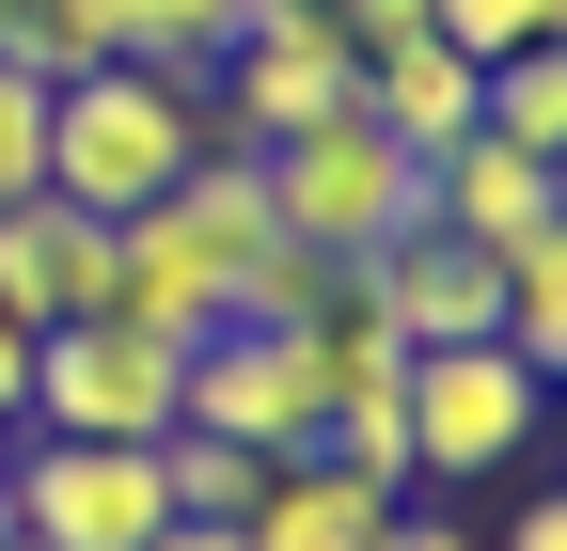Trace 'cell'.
<instances>
[{
	"label": "cell",
	"mask_w": 567,
	"mask_h": 551,
	"mask_svg": "<svg viewBox=\"0 0 567 551\" xmlns=\"http://www.w3.org/2000/svg\"><path fill=\"white\" fill-rule=\"evenodd\" d=\"M0 441H17V426H0Z\"/></svg>",
	"instance_id": "25"
},
{
	"label": "cell",
	"mask_w": 567,
	"mask_h": 551,
	"mask_svg": "<svg viewBox=\"0 0 567 551\" xmlns=\"http://www.w3.org/2000/svg\"><path fill=\"white\" fill-rule=\"evenodd\" d=\"M17 409H32V331L0 315V426H17Z\"/></svg>",
	"instance_id": "20"
},
{
	"label": "cell",
	"mask_w": 567,
	"mask_h": 551,
	"mask_svg": "<svg viewBox=\"0 0 567 551\" xmlns=\"http://www.w3.org/2000/svg\"><path fill=\"white\" fill-rule=\"evenodd\" d=\"M32 189H48V80L0 63V205H32Z\"/></svg>",
	"instance_id": "17"
},
{
	"label": "cell",
	"mask_w": 567,
	"mask_h": 551,
	"mask_svg": "<svg viewBox=\"0 0 567 551\" xmlns=\"http://www.w3.org/2000/svg\"><path fill=\"white\" fill-rule=\"evenodd\" d=\"M505 551H567V505H551V489H536V505H520V536H505Z\"/></svg>",
	"instance_id": "22"
},
{
	"label": "cell",
	"mask_w": 567,
	"mask_h": 551,
	"mask_svg": "<svg viewBox=\"0 0 567 551\" xmlns=\"http://www.w3.org/2000/svg\"><path fill=\"white\" fill-rule=\"evenodd\" d=\"M0 63H17V80H95V63H111V0H32V17L17 32H0Z\"/></svg>",
	"instance_id": "15"
},
{
	"label": "cell",
	"mask_w": 567,
	"mask_h": 551,
	"mask_svg": "<svg viewBox=\"0 0 567 551\" xmlns=\"http://www.w3.org/2000/svg\"><path fill=\"white\" fill-rule=\"evenodd\" d=\"M174 363L189 347H158L126 315H63V331H32V409L17 426H48V441H158L174 426Z\"/></svg>",
	"instance_id": "5"
},
{
	"label": "cell",
	"mask_w": 567,
	"mask_h": 551,
	"mask_svg": "<svg viewBox=\"0 0 567 551\" xmlns=\"http://www.w3.org/2000/svg\"><path fill=\"white\" fill-rule=\"evenodd\" d=\"M363 284L394 315V347H473V331H505V252H473L442 221H410L394 252H363Z\"/></svg>",
	"instance_id": "7"
},
{
	"label": "cell",
	"mask_w": 567,
	"mask_h": 551,
	"mask_svg": "<svg viewBox=\"0 0 567 551\" xmlns=\"http://www.w3.org/2000/svg\"><path fill=\"white\" fill-rule=\"evenodd\" d=\"M425 32H442L457 63H505V48H551L567 0H425Z\"/></svg>",
	"instance_id": "16"
},
{
	"label": "cell",
	"mask_w": 567,
	"mask_h": 551,
	"mask_svg": "<svg viewBox=\"0 0 567 551\" xmlns=\"http://www.w3.org/2000/svg\"><path fill=\"white\" fill-rule=\"evenodd\" d=\"M205 158V80H142V63H95V80L48 95V189L126 221V205H158L174 174Z\"/></svg>",
	"instance_id": "1"
},
{
	"label": "cell",
	"mask_w": 567,
	"mask_h": 551,
	"mask_svg": "<svg viewBox=\"0 0 567 551\" xmlns=\"http://www.w3.org/2000/svg\"><path fill=\"white\" fill-rule=\"evenodd\" d=\"M174 426L252 441V457H300V441L331 426V378H316L300 331H205V347L174 363Z\"/></svg>",
	"instance_id": "6"
},
{
	"label": "cell",
	"mask_w": 567,
	"mask_h": 551,
	"mask_svg": "<svg viewBox=\"0 0 567 551\" xmlns=\"http://www.w3.org/2000/svg\"><path fill=\"white\" fill-rule=\"evenodd\" d=\"M252 489H268V457H252V441H205V426H158V505H174V520H237Z\"/></svg>",
	"instance_id": "13"
},
{
	"label": "cell",
	"mask_w": 567,
	"mask_h": 551,
	"mask_svg": "<svg viewBox=\"0 0 567 551\" xmlns=\"http://www.w3.org/2000/svg\"><path fill=\"white\" fill-rule=\"evenodd\" d=\"M347 17V48H394V32H425V0H331Z\"/></svg>",
	"instance_id": "19"
},
{
	"label": "cell",
	"mask_w": 567,
	"mask_h": 551,
	"mask_svg": "<svg viewBox=\"0 0 567 551\" xmlns=\"http://www.w3.org/2000/svg\"><path fill=\"white\" fill-rule=\"evenodd\" d=\"M142 551H252V536H237V520H158Z\"/></svg>",
	"instance_id": "21"
},
{
	"label": "cell",
	"mask_w": 567,
	"mask_h": 551,
	"mask_svg": "<svg viewBox=\"0 0 567 551\" xmlns=\"http://www.w3.org/2000/svg\"><path fill=\"white\" fill-rule=\"evenodd\" d=\"M363 126H379V143H410V158L473 143V63H457L442 32H394V48H363Z\"/></svg>",
	"instance_id": "11"
},
{
	"label": "cell",
	"mask_w": 567,
	"mask_h": 551,
	"mask_svg": "<svg viewBox=\"0 0 567 551\" xmlns=\"http://www.w3.org/2000/svg\"><path fill=\"white\" fill-rule=\"evenodd\" d=\"M363 551H473V520H442V505H394Z\"/></svg>",
	"instance_id": "18"
},
{
	"label": "cell",
	"mask_w": 567,
	"mask_h": 551,
	"mask_svg": "<svg viewBox=\"0 0 567 551\" xmlns=\"http://www.w3.org/2000/svg\"><path fill=\"white\" fill-rule=\"evenodd\" d=\"M0 551H32V536H0Z\"/></svg>",
	"instance_id": "24"
},
{
	"label": "cell",
	"mask_w": 567,
	"mask_h": 551,
	"mask_svg": "<svg viewBox=\"0 0 567 551\" xmlns=\"http://www.w3.org/2000/svg\"><path fill=\"white\" fill-rule=\"evenodd\" d=\"M394 505H410V489H363L347 457H316V441H300V457H268V489L237 505V536H252V551H363Z\"/></svg>",
	"instance_id": "10"
},
{
	"label": "cell",
	"mask_w": 567,
	"mask_h": 551,
	"mask_svg": "<svg viewBox=\"0 0 567 551\" xmlns=\"http://www.w3.org/2000/svg\"><path fill=\"white\" fill-rule=\"evenodd\" d=\"M95 300H111V221H95V205H63V189L0 205V315H17V331H63V315H95Z\"/></svg>",
	"instance_id": "8"
},
{
	"label": "cell",
	"mask_w": 567,
	"mask_h": 551,
	"mask_svg": "<svg viewBox=\"0 0 567 551\" xmlns=\"http://www.w3.org/2000/svg\"><path fill=\"white\" fill-rule=\"evenodd\" d=\"M505 347H520V363H536V378H551V363H567V221H551V237H520V252H505Z\"/></svg>",
	"instance_id": "14"
},
{
	"label": "cell",
	"mask_w": 567,
	"mask_h": 551,
	"mask_svg": "<svg viewBox=\"0 0 567 551\" xmlns=\"http://www.w3.org/2000/svg\"><path fill=\"white\" fill-rule=\"evenodd\" d=\"M425 221L442 237H473V252H520V237H551L567 221V158H520V143H442L425 158Z\"/></svg>",
	"instance_id": "9"
},
{
	"label": "cell",
	"mask_w": 567,
	"mask_h": 551,
	"mask_svg": "<svg viewBox=\"0 0 567 551\" xmlns=\"http://www.w3.org/2000/svg\"><path fill=\"white\" fill-rule=\"evenodd\" d=\"M252 174H268V237H300V252H331V268H363V252H394V237L425 221V158L379 143L363 111L300 126V143H252Z\"/></svg>",
	"instance_id": "3"
},
{
	"label": "cell",
	"mask_w": 567,
	"mask_h": 551,
	"mask_svg": "<svg viewBox=\"0 0 567 551\" xmlns=\"http://www.w3.org/2000/svg\"><path fill=\"white\" fill-rule=\"evenodd\" d=\"M221 48H237V0H111V63L142 80H205Z\"/></svg>",
	"instance_id": "12"
},
{
	"label": "cell",
	"mask_w": 567,
	"mask_h": 551,
	"mask_svg": "<svg viewBox=\"0 0 567 551\" xmlns=\"http://www.w3.org/2000/svg\"><path fill=\"white\" fill-rule=\"evenodd\" d=\"M0 505H17L32 551H142L174 520L158 505V441H48V426L0 441Z\"/></svg>",
	"instance_id": "4"
},
{
	"label": "cell",
	"mask_w": 567,
	"mask_h": 551,
	"mask_svg": "<svg viewBox=\"0 0 567 551\" xmlns=\"http://www.w3.org/2000/svg\"><path fill=\"white\" fill-rule=\"evenodd\" d=\"M0 536H17V505H0Z\"/></svg>",
	"instance_id": "23"
},
{
	"label": "cell",
	"mask_w": 567,
	"mask_h": 551,
	"mask_svg": "<svg viewBox=\"0 0 567 551\" xmlns=\"http://www.w3.org/2000/svg\"><path fill=\"white\" fill-rule=\"evenodd\" d=\"M394 426H410V489H488V472L536 457L551 378L505 347V331H473V347H410V363H394Z\"/></svg>",
	"instance_id": "2"
}]
</instances>
